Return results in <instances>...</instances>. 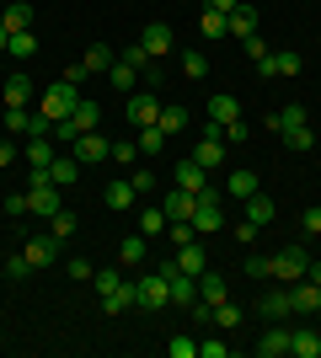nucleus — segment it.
Instances as JSON below:
<instances>
[{
  "label": "nucleus",
  "instance_id": "nucleus-1",
  "mask_svg": "<svg viewBox=\"0 0 321 358\" xmlns=\"http://www.w3.org/2000/svg\"><path fill=\"white\" fill-rule=\"evenodd\" d=\"M76 102H80V86L59 80V86H48V91H43V102H38V113H43L48 123H59V118H70V113H76Z\"/></svg>",
  "mask_w": 321,
  "mask_h": 358
},
{
  "label": "nucleus",
  "instance_id": "nucleus-2",
  "mask_svg": "<svg viewBox=\"0 0 321 358\" xmlns=\"http://www.w3.org/2000/svg\"><path fill=\"white\" fill-rule=\"evenodd\" d=\"M193 230H199V236H214V230H225V214H220V193H214V187L193 193Z\"/></svg>",
  "mask_w": 321,
  "mask_h": 358
},
{
  "label": "nucleus",
  "instance_id": "nucleus-3",
  "mask_svg": "<svg viewBox=\"0 0 321 358\" xmlns=\"http://www.w3.org/2000/svg\"><path fill=\"white\" fill-rule=\"evenodd\" d=\"M306 262H311L306 246H284V252L273 257V273H268V278H278V284H300V278H306Z\"/></svg>",
  "mask_w": 321,
  "mask_h": 358
},
{
  "label": "nucleus",
  "instance_id": "nucleus-4",
  "mask_svg": "<svg viewBox=\"0 0 321 358\" xmlns=\"http://www.w3.org/2000/svg\"><path fill=\"white\" fill-rule=\"evenodd\" d=\"M300 70H306V59H300L294 48H278V54H268V64H257L262 80H294Z\"/></svg>",
  "mask_w": 321,
  "mask_h": 358
},
{
  "label": "nucleus",
  "instance_id": "nucleus-5",
  "mask_svg": "<svg viewBox=\"0 0 321 358\" xmlns=\"http://www.w3.org/2000/svg\"><path fill=\"white\" fill-rule=\"evenodd\" d=\"M22 161H27V171H48V166L59 161V145H54V134H27Z\"/></svg>",
  "mask_w": 321,
  "mask_h": 358
},
{
  "label": "nucleus",
  "instance_id": "nucleus-6",
  "mask_svg": "<svg viewBox=\"0 0 321 358\" xmlns=\"http://www.w3.org/2000/svg\"><path fill=\"white\" fill-rule=\"evenodd\" d=\"M27 209L32 214H59L64 209V187H54V182H32V187H27Z\"/></svg>",
  "mask_w": 321,
  "mask_h": 358
},
{
  "label": "nucleus",
  "instance_id": "nucleus-7",
  "mask_svg": "<svg viewBox=\"0 0 321 358\" xmlns=\"http://www.w3.org/2000/svg\"><path fill=\"white\" fill-rule=\"evenodd\" d=\"M139 305H145V310H166V305H171V284H166V273H150V278H139Z\"/></svg>",
  "mask_w": 321,
  "mask_h": 358
},
{
  "label": "nucleus",
  "instance_id": "nucleus-8",
  "mask_svg": "<svg viewBox=\"0 0 321 358\" xmlns=\"http://www.w3.org/2000/svg\"><path fill=\"white\" fill-rule=\"evenodd\" d=\"M107 150H113V139H102V134L92 129V134H80L76 145H70V155H76L80 166H97V161H107Z\"/></svg>",
  "mask_w": 321,
  "mask_h": 358
},
{
  "label": "nucleus",
  "instance_id": "nucleus-9",
  "mask_svg": "<svg viewBox=\"0 0 321 358\" xmlns=\"http://www.w3.org/2000/svg\"><path fill=\"white\" fill-rule=\"evenodd\" d=\"M155 118H161V102H155V91H134V96H129V123H134V129H150Z\"/></svg>",
  "mask_w": 321,
  "mask_h": 358
},
{
  "label": "nucleus",
  "instance_id": "nucleus-10",
  "mask_svg": "<svg viewBox=\"0 0 321 358\" xmlns=\"http://www.w3.org/2000/svg\"><path fill=\"white\" fill-rule=\"evenodd\" d=\"M290 353V327L284 321H268V331L257 337V358H284Z\"/></svg>",
  "mask_w": 321,
  "mask_h": 358
},
{
  "label": "nucleus",
  "instance_id": "nucleus-11",
  "mask_svg": "<svg viewBox=\"0 0 321 358\" xmlns=\"http://www.w3.org/2000/svg\"><path fill=\"white\" fill-rule=\"evenodd\" d=\"M59 246H64V241H54V236H32L22 252H27L32 268H54V262H59Z\"/></svg>",
  "mask_w": 321,
  "mask_h": 358
},
{
  "label": "nucleus",
  "instance_id": "nucleus-12",
  "mask_svg": "<svg viewBox=\"0 0 321 358\" xmlns=\"http://www.w3.org/2000/svg\"><path fill=\"white\" fill-rule=\"evenodd\" d=\"M139 43H145V54H150V59H166L177 38H171V27H166V22H150V27L139 32Z\"/></svg>",
  "mask_w": 321,
  "mask_h": 358
},
{
  "label": "nucleus",
  "instance_id": "nucleus-13",
  "mask_svg": "<svg viewBox=\"0 0 321 358\" xmlns=\"http://www.w3.org/2000/svg\"><path fill=\"white\" fill-rule=\"evenodd\" d=\"M257 315H262V321H290V315H294L290 284H284V289H268V294H262V305H257Z\"/></svg>",
  "mask_w": 321,
  "mask_h": 358
},
{
  "label": "nucleus",
  "instance_id": "nucleus-14",
  "mask_svg": "<svg viewBox=\"0 0 321 358\" xmlns=\"http://www.w3.org/2000/svg\"><path fill=\"white\" fill-rule=\"evenodd\" d=\"M171 182H177L183 193H204V187H209V182H204V166L193 161V155H187V161H177V166H171Z\"/></svg>",
  "mask_w": 321,
  "mask_h": 358
},
{
  "label": "nucleus",
  "instance_id": "nucleus-15",
  "mask_svg": "<svg viewBox=\"0 0 321 358\" xmlns=\"http://www.w3.org/2000/svg\"><path fill=\"white\" fill-rule=\"evenodd\" d=\"M290 305H294V315H316L321 310V289L311 284V278H300V284H290Z\"/></svg>",
  "mask_w": 321,
  "mask_h": 358
},
{
  "label": "nucleus",
  "instance_id": "nucleus-16",
  "mask_svg": "<svg viewBox=\"0 0 321 358\" xmlns=\"http://www.w3.org/2000/svg\"><path fill=\"white\" fill-rule=\"evenodd\" d=\"M290 353L294 358H321V331L316 327H294L290 331Z\"/></svg>",
  "mask_w": 321,
  "mask_h": 358
},
{
  "label": "nucleus",
  "instance_id": "nucleus-17",
  "mask_svg": "<svg viewBox=\"0 0 321 358\" xmlns=\"http://www.w3.org/2000/svg\"><path fill=\"white\" fill-rule=\"evenodd\" d=\"M161 214H166V220H193V193H183V187L161 193Z\"/></svg>",
  "mask_w": 321,
  "mask_h": 358
},
{
  "label": "nucleus",
  "instance_id": "nucleus-18",
  "mask_svg": "<svg viewBox=\"0 0 321 358\" xmlns=\"http://www.w3.org/2000/svg\"><path fill=\"white\" fill-rule=\"evenodd\" d=\"M134 305H139V284H118L113 294L102 299V310H107V315H123V310H134Z\"/></svg>",
  "mask_w": 321,
  "mask_h": 358
},
{
  "label": "nucleus",
  "instance_id": "nucleus-19",
  "mask_svg": "<svg viewBox=\"0 0 321 358\" xmlns=\"http://www.w3.org/2000/svg\"><path fill=\"white\" fill-rule=\"evenodd\" d=\"M0 27H6V32H27L32 27V6H27V0H11V6L0 11Z\"/></svg>",
  "mask_w": 321,
  "mask_h": 358
},
{
  "label": "nucleus",
  "instance_id": "nucleus-20",
  "mask_svg": "<svg viewBox=\"0 0 321 358\" xmlns=\"http://www.w3.org/2000/svg\"><path fill=\"white\" fill-rule=\"evenodd\" d=\"M209 327L214 331H236V327H241V305H230V299L209 305Z\"/></svg>",
  "mask_w": 321,
  "mask_h": 358
},
{
  "label": "nucleus",
  "instance_id": "nucleus-21",
  "mask_svg": "<svg viewBox=\"0 0 321 358\" xmlns=\"http://www.w3.org/2000/svg\"><path fill=\"white\" fill-rule=\"evenodd\" d=\"M27 102H32V75L16 70L11 80H6V107H27Z\"/></svg>",
  "mask_w": 321,
  "mask_h": 358
},
{
  "label": "nucleus",
  "instance_id": "nucleus-22",
  "mask_svg": "<svg viewBox=\"0 0 321 358\" xmlns=\"http://www.w3.org/2000/svg\"><path fill=\"white\" fill-rule=\"evenodd\" d=\"M225 294H230V284L220 278V273H209V268H204V273H199V299H204V305H220Z\"/></svg>",
  "mask_w": 321,
  "mask_h": 358
},
{
  "label": "nucleus",
  "instance_id": "nucleus-23",
  "mask_svg": "<svg viewBox=\"0 0 321 358\" xmlns=\"http://www.w3.org/2000/svg\"><path fill=\"white\" fill-rule=\"evenodd\" d=\"M225 22H230V38H252V32H257V11H252L246 0H241V6H236L230 16H225Z\"/></svg>",
  "mask_w": 321,
  "mask_h": 358
},
{
  "label": "nucleus",
  "instance_id": "nucleus-24",
  "mask_svg": "<svg viewBox=\"0 0 321 358\" xmlns=\"http://www.w3.org/2000/svg\"><path fill=\"white\" fill-rule=\"evenodd\" d=\"M102 198H107V209H118V214H123V209H134V198H139V193H134V182H129V177H118Z\"/></svg>",
  "mask_w": 321,
  "mask_h": 358
},
{
  "label": "nucleus",
  "instance_id": "nucleus-25",
  "mask_svg": "<svg viewBox=\"0 0 321 358\" xmlns=\"http://www.w3.org/2000/svg\"><path fill=\"white\" fill-rule=\"evenodd\" d=\"M76 177H80V161H76V155H59V161L48 166V182H54V187H76Z\"/></svg>",
  "mask_w": 321,
  "mask_h": 358
},
{
  "label": "nucleus",
  "instance_id": "nucleus-26",
  "mask_svg": "<svg viewBox=\"0 0 321 358\" xmlns=\"http://www.w3.org/2000/svg\"><path fill=\"white\" fill-rule=\"evenodd\" d=\"M236 118H241V102H236V96H225V91L209 96V123H236Z\"/></svg>",
  "mask_w": 321,
  "mask_h": 358
},
{
  "label": "nucleus",
  "instance_id": "nucleus-27",
  "mask_svg": "<svg viewBox=\"0 0 321 358\" xmlns=\"http://www.w3.org/2000/svg\"><path fill=\"white\" fill-rule=\"evenodd\" d=\"M113 59H118V54H113L107 43H92L80 64H86V75H107V70H113Z\"/></svg>",
  "mask_w": 321,
  "mask_h": 358
},
{
  "label": "nucleus",
  "instance_id": "nucleus-28",
  "mask_svg": "<svg viewBox=\"0 0 321 358\" xmlns=\"http://www.w3.org/2000/svg\"><path fill=\"white\" fill-rule=\"evenodd\" d=\"M225 193H230V198H252V193H262V187H257V171H230V177H225Z\"/></svg>",
  "mask_w": 321,
  "mask_h": 358
},
{
  "label": "nucleus",
  "instance_id": "nucleus-29",
  "mask_svg": "<svg viewBox=\"0 0 321 358\" xmlns=\"http://www.w3.org/2000/svg\"><path fill=\"white\" fill-rule=\"evenodd\" d=\"M155 123H161V134H177V129H187V107L183 102H166V107H161V118H155Z\"/></svg>",
  "mask_w": 321,
  "mask_h": 358
},
{
  "label": "nucleus",
  "instance_id": "nucleus-30",
  "mask_svg": "<svg viewBox=\"0 0 321 358\" xmlns=\"http://www.w3.org/2000/svg\"><path fill=\"white\" fill-rule=\"evenodd\" d=\"M139 236H145V241L166 236V214H161V203H155V209H139Z\"/></svg>",
  "mask_w": 321,
  "mask_h": 358
},
{
  "label": "nucleus",
  "instance_id": "nucleus-31",
  "mask_svg": "<svg viewBox=\"0 0 321 358\" xmlns=\"http://www.w3.org/2000/svg\"><path fill=\"white\" fill-rule=\"evenodd\" d=\"M273 198H268V193H252V198H246V220H252V224H268V220H273Z\"/></svg>",
  "mask_w": 321,
  "mask_h": 358
},
{
  "label": "nucleus",
  "instance_id": "nucleus-32",
  "mask_svg": "<svg viewBox=\"0 0 321 358\" xmlns=\"http://www.w3.org/2000/svg\"><path fill=\"white\" fill-rule=\"evenodd\" d=\"M177 268H183V273H193V278L204 273V246H199V241H187V246H177Z\"/></svg>",
  "mask_w": 321,
  "mask_h": 358
},
{
  "label": "nucleus",
  "instance_id": "nucleus-33",
  "mask_svg": "<svg viewBox=\"0 0 321 358\" xmlns=\"http://www.w3.org/2000/svg\"><path fill=\"white\" fill-rule=\"evenodd\" d=\"M199 32H204V38H230V22H225L220 11H209V6H204V11H199Z\"/></svg>",
  "mask_w": 321,
  "mask_h": 358
},
{
  "label": "nucleus",
  "instance_id": "nucleus-34",
  "mask_svg": "<svg viewBox=\"0 0 321 358\" xmlns=\"http://www.w3.org/2000/svg\"><path fill=\"white\" fill-rule=\"evenodd\" d=\"M32 123H38V113H27V107H6V134H32Z\"/></svg>",
  "mask_w": 321,
  "mask_h": 358
},
{
  "label": "nucleus",
  "instance_id": "nucleus-35",
  "mask_svg": "<svg viewBox=\"0 0 321 358\" xmlns=\"http://www.w3.org/2000/svg\"><path fill=\"white\" fill-rule=\"evenodd\" d=\"M107 161H113V166H134V161H139V139H113Z\"/></svg>",
  "mask_w": 321,
  "mask_h": 358
},
{
  "label": "nucleus",
  "instance_id": "nucleus-36",
  "mask_svg": "<svg viewBox=\"0 0 321 358\" xmlns=\"http://www.w3.org/2000/svg\"><path fill=\"white\" fill-rule=\"evenodd\" d=\"M107 80H113V86H118V91H134V86H139V70H134V64H123V59H113V70H107Z\"/></svg>",
  "mask_w": 321,
  "mask_h": 358
},
{
  "label": "nucleus",
  "instance_id": "nucleus-37",
  "mask_svg": "<svg viewBox=\"0 0 321 358\" xmlns=\"http://www.w3.org/2000/svg\"><path fill=\"white\" fill-rule=\"evenodd\" d=\"M48 236H54V241H70V236H76V214H70V209L48 214Z\"/></svg>",
  "mask_w": 321,
  "mask_h": 358
},
{
  "label": "nucleus",
  "instance_id": "nucleus-38",
  "mask_svg": "<svg viewBox=\"0 0 321 358\" xmlns=\"http://www.w3.org/2000/svg\"><path fill=\"white\" fill-rule=\"evenodd\" d=\"M6 54H11V59H32V54H38V38H32V27H27V32H11V48H6Z\"/></svg>",
  "mask_w": 321,
  "mask_h": 358
},
{
  "label": "nucleus",
  "instance_id": "nucleus-39",
  "mask_svg": "<svg viewBox=\"0 0 321 358\" xmlns=\"http://www.w3.org/2000/svg\"><path fill=\"white\" fill-rule=\"evenodd\" d=\"M118 262H123V268H139V262H145V236H129V241H123V246H118Z\"/></svg>",
  "mask_w": 321,
  "mask_h": 358
},
{
  "label": "nucleus",
  "instance_id": "nucleus-40",
  "mask_svg": "<svg viewBox=\"0 0 321 358\" xmlns=\"http://www.w3.org/2000/svg\"><path fill=\"white\" fill-rule=\"evenodd\" d=\"M278 134H284V145H290V150H294V155H306V150H311V145H316V134H311L306 123H300V129H278Z\"/></svg>",
  "mask_w": 321,
  "mask_h": 358
},
{
  "label": "nucleus",
  "instance_id": "nucleus-41",
  "mask_svg": "<svg viewBox=\"0 0 321 358\" xmlns=\"http://www.w3.org/2000/svg\"><path fill=\"white\" fill-rule=\"evenodd\" d=\"M166 241H171V246H187V241H199L193 220H166Z\"/></svg>",
  "mask_w": 321,
  "mask_h": 358
},
{
  "label": "nucleus",
  "instance_id": "nucleus-42",
  "mask_svg": "<svg viewBox=\"0 0 321 358\" xmlns=\"http://www.w3.org/2000/svg\"><path fill=\"white\" fill-rule=\"evenodd\" d=\"M64 273H70V284H92L97 268L86 262V257H64Z\"/></svg>",
  "mask_w": 321,
  "mask_h": 358
},
{
  "label": "nucleus",
  "instance_id": "nucleus-43",
  "mask_svg": "<svg viewBox=\"0 0 321 358\" xmlns=\"http://www.w3.org/2000/svg\"><path fill=\"white\" fill-rule=\"evenodd\" d=\"M241 268H246V278H268V273H273V257H252V246H246V257H241Z\"/></svg>",
  "mask_w": 321,
  "mask_h": 358
},
{
  "label": "nucleus",
  "instance_id": "nucleus-44",
  "mask_svg": "<svg viewBox=\"0 0 321 358\" xmlns=\"http://www.w3.org/2000/svg\"><path fill=\"white\" fill-rule=\"evenodd\" d=\"M161 145H166V134H161V123H150V129H139V155H161Z\"/></svg>",
  "mask_w": 321,
  "mask_h": 358
},
{
  "label": "nucleus",
  "instance_id": "nucleus-45",
  "mask_svg": "<svg viewBox=\"0 0 321 358\" xmlns=\"http://www.w3.org/2000/svg\"><path fill=\"white\" fill-rule=\"evenodd\" d=\"M118 59H123V64H134V70L145 75V64H150V54H145V43H123V48H118Z\"/></svg>",
  "mask_w": 321,
  "mask_h": 358
},
{
  "label": "nucleus",
  "instance_id": "nucleus-46",
  "mask_svg": "<svg viewBox=\"0 0 321 358\" xmlns=\"http://www.w3.org/2000/svg\"><path fill=\"white\" fill-rule=\"evenodd\" d=\"M183 75H187V80H204V75H209V59H204L199 48H193V54H183Z\"/></svg>",
  "mask_w": 321,
  "mask_h": 358
},
{
  "label": "nucleus",
  "instance_id": "nucleus-47",
  "mask_svg": "<svg viewBox=\"0 0 321 358\" xmlns=\"http://www.w3.org/2000/svg\"><path fill=\"white\" fill-rule=\"evenodd\" d=\"M118 284H123V278H118V268H97V278H92V289H97V294H102V299L113 294V289H118Z\"/></svg>",
  "mask_w": 321,
  "mask_h": 358
},
{
  "label": "nucleus",
  "instance_id": "nucleus-48",
  "mask_svg": "<svg viewBox=\"0 0 321 358\" xmlns=\"http://www.w3.org/2000/svg\"><path fill=\"white\" fill-rule=\"evenodd\" d=\"M246 134H252V129H246V118H236V123H220V139H225V145H246Z\"/></svg>",
  "mask_w": 321,
  "mask_h": 358
},
{
  "label": "nucleus",
  "instance_id": "nucleus-49",
  "mask_svg": "<svg viewBox=\"0 0 321 358\" xmlns=\"http://www.w3.org/2000/svg\"><path fill=\"white\" fill-rule=\"evenodd\" d=\"M166 353H171V358H199V337H171Z\"/></svg>",
  "mask_w": 321,
  "mask_h": 358
},
{
  "label": "nucleus",
  "instance_id": "nucleus-50",
  "mask_svg": "<svg viewBox=\"0 0 321 358\" xmlns=\"http://www.w3.org/2000/svg\"><path fill=\"white\" fill-rule=\"evenodd\" d=\"M241 43H246V59H252V64H268V54H273V48L262 43L257 32H252V38H241Z\"/></svg>",
  "mask_w": 321,
  "mask_h": 358
},
{
  "label": "nucleus",
  "instance_id": "nucleus-51",
  "mask_svg": "<svg viewBox=\"0 0 321 358\" xmlns=\"http://www.w3.org/2000/svg\"><path fill=\"white\" fill-rule=\"evenodd\" d=\"M27 273H32L27 252H22V257H6V278H11V284H22V278H27Z\"/></svg>",
  "mask_w": 321,
  "mask_h": 358
},
{
  "label": "nucleus",
  "instance_id": "nucleus-52",
  "mask_svg": "<svg viewBox=\"0 0 321 358\" xmlns=\"http://www.w3.org/2000/svg\"><path fill=\"white\" fill-rule=\"evenodd\" d=\"M300 123H306V107L300 102H290L284 113H278V129H300Z\"/></svg>",
  "mask_w": 321,
  "mask_h": 358
},
{
  "label": "nucleus",
  "instance_id": "nucleus-53",
  "mask_svg": "<svg viewBox=\"0 0 321 358\" xmlns=\"http://www.w3.org/2000/svg\"><path fill=\"white\" fill-rule=\"evenodd\" d=\"M300 230H306V236H321V203H311V209L300 214Z\"/></svg>",
  "mask_w": 321,
  "mask_h": 358
},
{
  "label": "nucleus",
  "instance_id": "nucleus-54",
  "mask_svg": "<svg viewBox=\"0 0 321 358\" xmlns=\"http://www.w3.org/2000/svg\"><path fill=\"white\" fill-rule=\"evenodd\" d=\"M199 353H204V358H225V353H230V343H220V337H204Z\"/></svg>",
  "mask_w": 321,
  "mask_h": 358
},
{
  "label": "nucleus",
  "instance_id": "nucleus-55",
  "mask_svg": "<svg viewBox=\"0 0 321 358\" xmlns=\"http://www.w3.org/2000/svg\"><path fill=\"white\" fill-rule=\"evenodd\" d=\"M257 230H262V224H252V220H241V224H236V241H241V252L252 246V241H257Z\"/></svg>",
  "mask_w": 321,
  "mask_h": 358
},
{
  "label": "nucleus",
  "instance_id": "nucleus-56",
  "mask_svg": "<svg viewBox=\"0 0 321 358\" xmlns=\"http://www.w3.org/2000/svg\"><path fill=\"white\" fill-rule=\"evenodd\" d=\"M129 182H134V193H139V198H145V193H155V171H134Z\"/></svg>",
  "mask_w": 321,
  "mask_h": 358
},
{
  "label": "nucleus",
  "instance_id": "nucleus-57",
  "mask_svg": "<svg viewBox=\"0 0 321 358\" xmlns=\"http://www.w3.org/2000/svg\"><path fill=\"white\" fill-rule=\"evenodd\" d=\"M59 80H70V86H86V80H92V75H86V64H70V70H64Z\"/></svg>",
  "mask_w": 321,
  "mask_h": 358
},
{
  "label": "nucleus",
  "instance_id": "nucleus-58",
  "mask_svg": "<svg viewBox=\"0 0 321 358\" xmlns=\"http://www.w3.org/2000/svg\"><path fill=\"white\" fill-rule=\"evenodd\" d=\"M6 214H27V193H11V198H6Z\"/></svg>",
  "mask_w": 321,
  "mask_h": 358
},
{
  "label": "nucleus",
  "instance_id": "nucleus-59",
  "mask_svg": "<svg viewBox=\"0 0 321 358\" xmlns=\"http://www.w3.org/2000/svg\"><path fill=\"white\" fill-rule=\"evenodd\" d=\"M306 278H311V284L321 289V257H311V262H306Z\"/></svg>",
  "mask_w": 321,
  "mask_h": 358
},
{
  "label": "nucleus",
  "instance_id": "nucleus-60",
  "mask_svg": "<svg viewBox=\"0 0 321 358\" xmlns=\"http://www.w3.org/2000/svg\"><path fill=\"white\" fill-rule=\"evenodd\" d=\"M236 6H241V0H209V11H220V16H230Z\"/></svg>",
  "mask_w": 321,
  "mask_h": 358
},
{
  "label": "nucleus",
  "instance_id": "nucleus-61",
  "mask_svg": "<svg viewBox=\"0 0 321 358\" xmlns=\"http://www.w3.org/2000/svg\"><path fill=\"white\" fill-rule=\"evenodd\" d=\"M16 161V145H11V139H0V166H11Z\"/></svg>",
  "mask_w": 321,
  "mask_h": 358
},
{
  "label": "nucleus",
  "instance_id": "nucleus-62",
  "mask_svg": "<svg viewBox=\"0 0 321 358\" xmlns=\"http://www.w3.org/2000/svg\"><path fill=\"white\" fill-rule=\"evenodd\" d=\"M0 48H11V32H6V27H0Z\"/></svg>",
  "mask_w": 321,
  "mask_h": 358
}]
</instances>
